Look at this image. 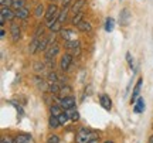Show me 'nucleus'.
Returning a JSON list of instances; mask_svg holds the SVG:
<instances>
[{
	"instance_id": "1",
	"label": "nucleus",
	"mask_w": 153,
	"mask_h": 143,
	"mask_svg": "<svg viewBox=\"0 0 153 143\" xmlns=\"http://www.w3.org/2000/svg\"><path fill=\"white\" fill-rule=\"evenodd\" d=\"M58 14H60V10H58V6L54 4V3H51V4L45 9V16H44V23H45V26L47 27H51L53 24H54L57 20H58Z\"/></svg>"
},
{
	"instance_id": "2",
	"label": "nucleus",
	"mask_w": 153,
	"mask_h": 143,
	"mask_svg": "<svg viewBox=\"0 0 153 143\" xmlns=\"http://www.w3.org/2000/svg\"><path fill=\"white\" fill-rule=\"evenodd\" d=\"M94 139H97V136L88 127H79L75 135V143H89Z\"/></svg>"
},
{
	"instance_id": "3",
	"label": "nucleus",
	"mask_w": 153,
	"mask_h": 143,
	"mask_svg": "<svg viewBox=\"0 0 153 143\" xmlns=\"http://www.w3.org/2000/svg\"><path fill=\"white\" fill-rule=\"evenodd\" d=\"M14 19H16V11H13L10 7H1V16H0L1 27L4 26L6 21H14Z\"/></svg>"
},
{
	"instance_id": "4",
	"label": "nucleus",
	"mask_w": 153,
	"mask_h": 143,
	"mask_svg": "<svg viewBox=\"0 0 153 143\" xmlns=\"http://www.w3.org/2000/svg\"><path fill=\"white\" fill-rule=\"evenodd\" d=\"M132 20V13L128 7H123L119 13V17H118V23H119L120 27H126Z\"/></svg>"
},
{
	"instance_id": "5",
	"label": "nucleus",
	"mask_w": 153,
	"mask_h": 143,
	"mask_svg": "<svg viewBox=\"0 0 153 143\" xmlns=\"http://www.w3.org/2000/svg\"><path fill=\"white\" fill-rule=\"evenodd\" d=\"M58 104L62 109H70V108H74L75 106V98L72 95H68V96H60L58 99Z\"/></svg>"
},
{
	"instance_id": "6",
	"label": "nucleus",
	"mask_w": 153,
	"mask_h": 143,
	"mask_svg": "<svg viewBox=\"0 0 153 143\" xmlns=\"http://www.w3.org/2000/svg\"><path fill=\"white\" fill-rule=\"evenodd\" d=\"M10 36L13 43H17L20 40V37H22V28H20V26L16 21H11L10 24Z\"/></svg>"
},
{
	"instance_id": "7",
	"label": "nucleus",
	"mask_w": 153,
	"mask_h": 143,
	"mask_svg": "<svg viewBox=\"0 0 153 143\" xmlns=\"http://www.w3.org/2000/svg\"><path fill=\"white\" fill-rule=\"evenodd\" d=\"M72 64V54H64L62 57H61V60H60V68H61V71L62 72H65L70 70V67H71Z\"/></svg>"
},
{
	"instance_id": "8",
	"label": "nucleus",
	"mask_w": 153,
	"mask_h": 143,
	"mask_svg": "<svg viewBox=\"0 0 153 143\" xmlns=\"http://www.w3.org/2000/svg\"><path fill=\"white\" fill-rule=\"evenodd\" d=\"M142 85H143V78L140 77L139 79L136 81L135 87H133V92H132V98H131V104L135 105V102L137 101V98L140 96V89H142Z\"/></svg>"
},
{
	"instance_id": "9",
	"label": "nucleus",
	"mask_w": 153,
	"mask_h": 143,
	"mask_svg": "<svg viewBox=\"0 0 153 143\" xmlns=\"http://www.w3.org/2000/svg\"><path fill=\"white\" fill-rule=\"evenodd\" d=\"M58 54H60V45L53 43L48 47V50L45 51V60H54Z\"/></svg>"
},
{
	"instance_id": "10",
	"label": "nucleus",
	"mask_w": 153,
	"mask_h": 143,
	"mask_svg": "<svg viewBox=\"0 0 153 143\" xmlns=\"http://www.w3.org/2000/svg\"><path fill=\"white\" fill-rule=\"evenodd\" d=\"M65 48L67 50H72L74 51V55H78L81 53V44L78 40H70V41H65Z\"/></svg>"
},
{
	"instance_id": "11",
	"label": "nucleus",
	"mask_w": 153,
	"mask_h": 143,
	"mask_svg": "<svg viewBox=\"0 0 153 143\" xmlns=\"http://www.w3.org/2000/svg\"><path fill=\"white\" fill-rule=\"evenodd\" d=\"M99 104H101V106L104 108L105 110H111L112 109V99L109 98V95H101L99 96Z\"/></svg>"
},
{
	"instance_id": "12",
	"label": "nucleus",
	"mask_w": 153,
	"mask_h": 143,
	"mask_svg": "<svg viewBox=\"0 0 153 143\" xmlns=\"http://www.w3.org/2000/svg\"><path fill=\"white\" fill-rule=\"evenodd\" d=\"M87 6V0H75L71 6V13L72 14H76V13H79L82 11V9Z\"/></svg>"
},
{
	"instance_id": "13",
	"label": "nucleus",
	"mask_w": 153,
	"mask_h": 143,
	"mask_svg": "<svg viewBox=\"0 0 153 143\" xmlns=\"http://www.w3.org/2000/svg\"><path fill=\"white\" fill-rule=\"evenodd\" d=\"M16 11V17L19 20H27L28 17H30V9H28L27 6H24L22 9H17Z\"/></svg>"
},
{
	"instance_id": "14",
	"label": "nucleus",
	"mask_w": 153,
	"mask_h": 143,
	"mask_svg": "<svg viewBox=\"0 0 153 143\" xmlns=\"http://www.w3.org/2000/svg\"><path fill=\"white\" fill-rule=\"evenodd\" d=\"M76 28H78V31H81V33H91V31H92V24L84 19V20L76 26Z\"/></svg>"
},
{
	"instance_id": "15",
	"label": "nucleus",
	"mask_w": 153,
	"mask_h": 143,
	"mask_svg": "<svg viewBox=\"0 0 153 143\" xmlns=\"http://www.w3.org/2000/svg\"><path fill=\"white\" fill-rule=\"evenodd\" d=\"M40 37H33V41L28 45V54L34 55L36 53H38V45H40Z\"/></svg>"
},
{
	"instance_id": "16",
	"label": "nucleus",
	"mask_w": 153,
	"mask_h": 143,
	"mask_svg": "<svg viewBox=\"0 0 153 143\" xmlns=\"http://www.w3.org/2000/svg\"><path fill=\"white\" fill-rule=\"evenodd\" d=\"M60 34H61V39L64 40V41H70V40H74L72 37H74L75 31L72 28H62L60 31Z\"/></svg>"
},
{
	"instance_id": "17",
	"label": "nucleus",
	"mask_w": 153,
	"mask_h": 143,
	"mask_svg": "<svg viewBox=\"0 0 153 143\" xmlns=\"http://www.w3.org/2000/svg\"><path fill=\"white\" fill-rule=\"evenodd\" d=\"M143 110H145V101H143V96H139L137 101L135 102V105H133V112L135 113H142Z\"/></svg>"
},
{
	"instance_id": "18",
	"label": "nucleus",
	"mask_w": 153,
	"mask_h": 143,
	"mask_svg": "<svg viewBox=\"0 0 153 143\" xmlns=\"http://www.w3.org/2000/svg\"><path fill=\"white\" fill-rule=\"evenodd\" d=\"M31 142V135L28 133H22V135H17L14 138V143H30Z\"/></svg>"
},
{
	"instance_id": "19",
	"label": "nucleus",
	"mask_w": 153,
	"mask_h": 143,
	"mask_svg": "<svg viewBox=\"0 0 153 143\" xmlns=\"http://www.w3.org/2000/svg\"><path fill=\"white\" fill-rule=\"evenodd\" d=\"M65 112H67V115L70 116V121L75 122V121L79 119V113H78V110L75 109V106H74V108H70V109H67Z\"/></svg>"
},
{
	"instance_id": "20",
	"label": "nucleus",
	"mask_w": 153,
	"mask_h": 143,
	"mask_svg": "<svg viewBox=\"0 0 153 143\" xmlns=\"http://www.w3.org/2000/svg\"><path fill=\"white\" fill-rule=\"evenodd\" d=\"M84 19H85L84 11H79V13H76V14H74V16H72L71 24H72V26H78V24H79V23H81Z\"/></svg>"
},
{
	"instance_id": "21",
	"label": "nucleus",
	"mask_w": 153,
	"mask_h": 143,
	"mask_svg": "<svg viewBox=\"0 0 153 143\" xmlns=\"http://www.w3.org/2000/svg\"><path fill=\"white\" fill-rule=\"evenodd\" d=\"M34 16H36V19H41L43 16H45V9H44L43 4H37L36 6V9H34Z\"/></svg>"
},
{
	"instance_id": "22",
	"label": "nucleus",
	"mask_w": 153,
	"mask_h": 143,
	"mask_svg": "<svg viewBox=\"0 0 153 143\" xmlns=\"http://www.w3.org/2000/svg\"><path fill=\"white\" fill-rule=\"evenodd\" d=\"M114 28H115V20L112 17H106V20H105V31L111 33V31H114Z\"/></svg>"
},
{
	"instance_id": "23",
	"label": "nucleus",
	"mask_w": 153,
	"mask_h": 143,
	"mask_svg": "<svg viewBox=\"0 0 153 143\" xmlns=\"http://www.w3.org/2000/svg\"><path fill=\"white\" fill-rule=\"evenodd\" d=\"M50 113L54 116H60L62 113V108L60 106V104H54L50 106Z\"/></svg>"
},
{
	"instance_id": "24",
	"label": "nucleus",
	"mask_w": 153,
	"mask_h": 143,
	"mask_svg": "<svg viewBox=\"0 0 153 143\" xmlns=\"http://www.w3.org/2000/svg\"><path fill=\"white\" fill-rule=\"evenodd\" d=\"M68 13H70V9H68V7H62V10H61L60 14H58V21L60 23L67 21V19H68Z\"/></svg>"
},
{
	"instance_id": "25",
	"label": "nucleus",
	"mask_w": 153,
	"mask_h": 143,
	"mask_svg": "<svg viewBox=\"0 0 153 143\" xmlns=\"http://www.w3.org/2000/svg\"><path fill=\"white\" fill-rule=\"evenodd\" d=\"M48 125H50V127H51V129H57L58 126H61V125H60V121H58V116H54V115L50 116Z\"/></svg>"
},
{
	"instance_id": "26",
	"label": "nucleus",
	"mask_w": 153,
	"mask_h": 143,
	"mask_svg": "<svg viewBox=\"0 0 153 143\" xmlns=\"http://www.w3.org/2000/svg\"><path fill=\"white\" fill-rule=\"evenodd\" d=\"M60 89H61V87H60V84L58 82H51V84H48V91L51 92V94H60Z\"/></svg>"
},
{
	"instance_id": "27",
	"label": "nucleus",
	"mask_w": 153,
	"mask_h": 143,
	"mask_svg": "<svg viewBox=\"0 0 153 143\" xmlns=\"http://www.w3.org/2000/svg\"><path fill=\"white\" fill-rule=\"evenodd\" d=\"M47 81H48V84L58 82V75H57V72H55V71H50L48 75H47Z\"/></svg>"
},
{
	"instance_id": "28",
	"label": "nucleus",
	"mask_w": 153,
	"mask_h": 143,
	"mask_svg": "<svg viewBox=\"0 0 153 143\" xmlns=\"http://www.w3.org/2000/svg\"><path fill=\"white\" fill-rule=\"evenodd\" d=\"M26 6V0H13V3H11V7L17 10V9H22Z\"/></svg>"
},
{
	"instance_id": "29",
	"label": "nucleus",
	"mask_w": 153,
	"mask_h": 143,
	"mask_svg": "<svg viewBox=\"0 0 153 143\" xmlns=\"http://www.w3.org/2000/svg\"><path fill=\"white\" fill-rule=\"evenodd\" d=\"M58 121H60L61 126H64V125H67V123H68V121H70V116L67 115V112H62V113L58 116Z\"/></svg>"
},
{
	"instance_id": "30",
	"label": "nucleus",
	"mask_w": 153,
	"mask_h": 143,
	"mask_svg": "<svg viewBox=\"0 0 153 143\" xmlns=\"http://www.w3.org/2000/svg\"><path fill=\"white\" fill-rule=\"evenodd\" d=\"M61 24H62V23H60L58 20H57V21H55L54 24L50 27V31H51V33H54V34L58 33V31H61V30H62V28H61Z\"/></svg>"
},
{
	"instance_id": "31",
	"label": "nucleus",
	"mask_w": 153,
	"mask_h": 143,
	"mask_svg": "<svg viewBox=\"0 0 153 143\" xmlns=\"http://www.w3.org/2000/svg\"><path fill=\"white\" fill-rule=\"evenodd\" d=\"M60 96H68V95H71V88L68 87V85H65V87H61L60 89Z\"/></svg>"
},
{
	"instance_id": "32",
	"label": "nucleus",
	"mask_w": 153,
	"mask_h": 143,
	"mask_svg": "<svg viewBox=\"0 0 153 143\" xmlns=\"http://www.w3.org/2000/svg\"><path fill=\"white\" fill-rule=\"evenodd\" d=\"M47 143H60V138L57 135H50L47 139Z\"/></svg>"
},
{
	"instance_id": "33",
	"label": "nucleus",
	"mask_w": 153,
	"mask_h": 143,
	"mask_svg": "<svg viewBox=\"0 0 153 143\" xmlns=\"http://www.w3.org/2000/svg\"><path fill=\"white\" fill-rule=\"evenodd\" d=\"M34 71L38 72V74H40V72H43L44 71V62H37L36 67H34Z\"/></svg>"
},
{
	"instance_id": "34",
	"label": "nucleus",
	"mask_w": 153,
	"mask_h": 143,
	"mask_svg": "<svg viewBox=\"0 0 153 143\" xmlns=\"http://www.w3.org/2000/svg\"><path fill=\"white\" fill-rule=\"evenodd\" d=\"M126 61H128L129 67H131V68H133V58H132V55H131V53H129V51L126 53Z\"/></svg>"
},
{
	"instance_id": "35",
	"label": "nucleus",
	"mask_w": 153,
	"mask_h": 143,
	"mask_svg": "<svg viewBox=\"0 0 153 143\" xmlns=\"http://www.w3.org/2000/svg\"><path fill=\"white\" fill-rule=\"evenodd\" d=\"M0 3H1V7H11L13 0H0Z\"/></svg>"
},
{
	"instance_id": "36",
	"label": "nucleus",
	"mask_w": 153,
	"mask_h": 143,
	"mask_svg": "<svg viewBox=\"0 0 153 143\" xmlns=\"http://www.w3.org/2000/svg\"><path fill=\"white\" fill-rule=\"evenodd\" d=\"M0 143H14V139L9 138V136H3L1 140H0Z\"/></svg>"
},
{
	"instance_id": "37",
	"label": "nucleus",
	"mask_w": 153,
	"mask_h": 143,
	"mask_svg": "<svg viewBox=\"0 0 153 143\" xmlns=\"http://www.w3.org/2000/svg\"><path fill=\"white\" fill-rule=\"evenodd\" d=\"M71 1L72 0H61V6H62V7H68Z\"/></svg>"
},
{
	"instance_id": "38",
	"label": "nucleus",
	"mask_w": 153,
	"mask_h": 143,
	"mask_svg": "<svg viewBox=\"0 0 153 143\" xmlns=\"http://www.w3.org/2000/svg\"><path fill=\"white\" fill-rule=\"evenodd\" d=\"M4 36H6V30L4 28H1V30H0V37H1V39H4Z\"/></svg>"
},
{
	"instance_id": "39",
	"label": "nucleus",
	"mask_w": 153,
	"mask_h": 143,
	"mask_svg": "<svg viewBox=\"0 0 153 143\" xmlns=\"http://www.w3.org/2000/svg\"><path fill=\"white\" fill-rule=\"evenodd\" d=\"M149 143H153V135L150 136V138H149Z\"/></svg>"
},
{
	"instance_id": "40",
	"label": "nucleus",
	"mask_w": 153,
	"mask_h": 143,
	"mask_svg": "<svg viewBox=\"0 0 153 143\" xmlns=\"http://www.w3.org/2000/svg\"><path fill=\"white\" fill-rule=\"evenodd\" d=\"M89 143H98V140H97V139H94V140H91Z\"/></svg>"
},
{
	"instance_id": "41",
	"label": "nucleus",
	"mask_w": 153,
	"mask_h": 143,
	"mask_svg": "<svg viewBox=\"0 0 153 143\" xmlns=\"http://www.w3.org/2000/svg\"><path fill=\"white\" fill-rule=\"evenodd\" d=\"M104 143H115V142H112V140H106V142H104Z\"/></svg>"
},
{
	"instance_id": "42",
	"label": "nucleus",
	"mask_w": 153,
	"mask_h": 143,
	"mask_svg": "<svg viewBox=\"0 0 153 143\" xmlns=\"http://www.w3.org/2000/svg\"><path fill=\"white\" fill-rule=\"evenodd\" d=\"M51 1H54V0H51Z\"/></svg>"
}]
</instances>
